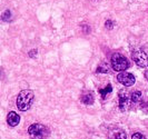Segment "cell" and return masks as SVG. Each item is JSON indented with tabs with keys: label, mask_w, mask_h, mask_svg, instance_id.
Masks as SVG:
<instances>
[{
	"label": "cell",
	"mask_w": 148,
	"mask_h": 139,
	"mask_svg": "<svg viewBox=\"0 0 148 139\" xmlns=\"http://www.w3.org/2000/svg\"><path fill=\"white\" fill-rule=\"evenodd\" d=\"M132 139H146V137L140 134V132H136V134H134L133 136H132Z\"/></svg>",
	"instance_id": "obj_14"
},
{
	"label": "cell",
	"mask_w": 148,
	"mask_h": 139,
	"mask_svg": "<svg viewBox=\"0 0 148 139\" xmlns=\"http://www.w3.org/2000/svg\"><path fill=\"white\" fill-rule=\"evenodd\" d=\"M133 60L141 68H146L148 67V55L141 48L136 49L132 55Z\"/></svg>",
	"instance_id": "obj_4"
},
{
	"label": "cell",
	"mask_w": 148,
	"mask_h": 139,
	"mask_svg": "<svg viewBox=\"0 0 148 139\" xmlns=\"http://www.w3.org/2000/svg\"><path fill=\"white\" fill-rule=\"evenodd\" d=\"M105 26H106V28H108V29H112L114 22L111 21V20H107V21H106V23H105Z\"/></svg>",
	"instance_id": "obj_15"
},
{
	"label": "cell",
	"mask_w": 148,
	"mask_h": 139,
	"mask_svg": "<svg viewBox=\"0 0 148 139\" xmlns=\"http://www.w3.org/2000/svg\"><path fill=\"white\" fill-rule=\"evenodd\" d=\"M82 101L85 105H91L94 103V96L90 92H87V94H84L82 96Z\"/></svg>",
	"instance_id": "obj_9"
},
{
	"label": "cell",
	"mask_w": 148,
	"mask_h": 139,
	"mask_svg": "<svg viewBox=\"0 0 148 139\" xmlns=\"http://www.w3.org/2000/svg\"><path fill=\"white\" fill-rule=\"evenodd\" d=\"M34 99H35V94H34L32 90H29V89L21 90L19 92L18 97H17V107H18V109L21 110V111L28 110L32 106Z\"/></svg>",
	"instance_id": "obj_1"
},
{
	"label": "cell",
	"mask_w": 148,
	"mask_h": 139,
	"mask_svg": "<svg viewBox=\"0 0 148 139\" xmlns=\"http://www.w3.org/2000/svg\"><path fill=\"white\" fill-rule=\"evenodd\" d=\"M117 80H118L121 85H124V86H126V87H130V86H133L134 84H135L136 79H135L133 73H118V76H117Z\"/></svg>",
	"instance_id": "obj_5"
},
{
	"label": "cell",
	"mask_w": 148,
	"mask_h": 139,
	"mask_svg": "<svg viewBox=\"0 0 148 139\" xmlns=\"http://www.w3.org/2000/svg\"><path fill=\"white\" fill-rule=\"evenodd\" d=\"M36 55H37V50H36V49H34V50H31V51L29 52V56L31 58H34Z\"/></svg>",
	"instance_id": "obj_16"
},
{
	"label": "cell",
	"mask_w": 148,
	"mask_h": 139,
	"mask_svg": "<svg viewBox=\"0 0 148 139\" xmlns=\"http://www.w3.org/2000/svg\"><path fill=\"white\" fill-rule=\"evenodd\" d=\"M111 67L116 71H125L129 67V62L124 55L116 52L111 56Z\"/></svg>",
	"instance_id": "obj_3"
},
{
	"label": "cell",
	"mask_w": 148,
	"mask_h": 139,
	"mask_svg": "<svg viewBox=\"0 0 148 139\" xmlns=\"http://www.w3.org/2000/svg\"><path fill=\"white\" fill-rule=\"evenodd\" d=\"M109 139H126V132L120 128H112L109 131Z\"/></svg>",
	"instance_id": "obj_7"
},
{
	"label": "cell",
	"mask_w": 148,
	"mask_h": 139,
	"mask_svg": "<svg viewBox=\"0 0 148 139\" xmlns=\"http://www.w3.org/2000/svg\"><path fill=\"white\" fill-rule=\"evenodd\" d=\"M1 18H2V20H3V21H9V20H10V18H11V12H10L9 10H6V11L2 14Z\"/></svg>",
	"instance_id": "obj_13"
},
{
	"label": "cell",
	"mask_w": 148,
	"mask_h": 139,
	"mask_svg": "<svg viewBox=\"0 0 148 139\" xmlns=\"http://www.w3.org/2000/svg\"><path fill=\"white\" fill-rule=\"evenodd\" d=\"M141 98H143V95H141V92L139 90H136V91H134L132 96H130V99H132V103H138V101H140Z\"/></svg>",
	"instance_id": "obj_10"
},
{
	"label": "cell",
	"mask_w": 148,
	"mask_h": 139,
	"mask_svg": "<svg viewBox=\"0 0 148 139\" xmlns=\"http://www.w3.org/2000/svg\"><path fill=\"white\" fill-rule=\"evenodd\" d=\"M19 121H20V117H19V115H18L17 112H15V111H10V112L8 114L7 123L9 126L16 127L17 125L19 124Z\"/></svg>",
	"instance_id": "obj_8"
},
{
	"label": "cell",
	"mask_w": 148,
	"mask_h": 139,
	"mask_svg": "<svg viewBox=\"0 0 148 139\" xmlns=\"http://www.w3.org/2000/svg\"><path fill=\"white\" fill-rule=\"evenodd\" d=\"M132 103V99L130 97L128 96V92L126 91H120L119 92V108L121 111H125L129 108Z\"/></svg>",
	"instance_id": "obj_6"
},
{
	"label": "cell",
	"mask_w": 148,
	"mask_h": 139,
	"mask_svg": "<svg viewBox=\"0 0 148 139\" xmlns=\"http://www.w3.org/2000/svg\"><path fill=\"white\" fill-rule=\"evenodd\" d=\"M109 71V68L108 66L106 65V64H101L100 66L97 68V73H106Z\"/></svg>",
	"instance_id": "obj_12"
},
{
	"label": "cell",
	"mask_w": 148,
	"mask_h": 139,
	"mask_svg": "<svg viewBox=\"0 0 148 139\" xmlns=\"http://www.w3.org/2000/svg\"><path fill=\"white\" fill-rule=\"evenodd\" d=\"M111 90H112L111 85H107V87L104 88V89H100V90H99V92L101 94V97H103V98H106V96L108 95V94H110Z\"/></svg>",
	"instance_id": "obj_11"
},
{
	"label": "cell",
	"mask_w": 148,
	"mask_h": 139,
	"mask_svg": "<svg viewBox=\"0 0 148 139\" xmlns=\"http://www.w3.org/2000/svg\"><path fill=\"white\" fill-rule=\"evenodd\" d=\"M28 134L31 139H46L49 135V129L45 125L32 124L28 128Z\"/></svg>",
	"instance_id": "obj_2"
},
{
	"label": "cell",
	"mask_w": 148,
	"mask_h": 139,
	"mask_svg": "<svg viewBox=\"0 0 148 139\" xmlns=\"http://www.w3.org/2000/svg\"><path fill=\"white\" fill-rule=\"evenodd\" d=\"M145 77H146V79H147V81H148V70L145 73Z\"/></svg>",
	"instance_id": "obj_17"
}]
</instances>
